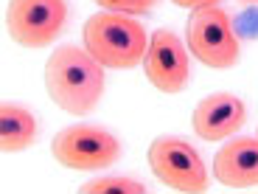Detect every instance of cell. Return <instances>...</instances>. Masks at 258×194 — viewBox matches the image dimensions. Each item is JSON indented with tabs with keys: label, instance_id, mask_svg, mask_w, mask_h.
<instances>
[{
	"label": "cell",
	"instance_id": "obj_1",
	"mask_svg": "<svg viewBox=\"0 0 258 194\" xmlns=\"http://www.w3.org/2000/svg\"><path fill=\"white\" fill-rule=\"evenodd\" d=\"M104 71L107 68L84 45L53 48L45 62L48 99L62 113L87 116L104 96V84H107V73Z\"/></svg>",
	"mask_w": 258,
	"mask_h": 194
},
{
	"label": "cell",
	"instance_id": "obj_2",
	"mask_svg": "<svg viewBox=\"0 0 258 194\" xmlns=\"http://www.w3.org/2000/svg\"><path fill=\"white\" fill-rule=\"evenodd\" d=\"M149 37L152 34L143 28L141 20H135L132 14L107 12V9L87 17L82 28L84 48L104 68H115V71H129L143 65Z\"/></svg>",
	"mask_w": 258,
	"mask_h": 194
},
{
	"label": "cell",
	"instance_id": "obj_3",
	"mask_svg": "<svg viewBox=\"0 0 258 194\" xmlns=\"http://www.w3.org/2000/svg\"><path fill=\"white\" fill-rule=\"evenodd\" d=\"M185 45L197 62L216 71L233 68L241 57V42L233 20L219 6L191 9V17L185 23Z\"/></svg>",
	"mask_w": 258,
	"mask_h": 194
},
{
	"label": "cell",
	"instance_id": "obj_4",
	"mask_svg": "<svg viewBox=\"0 0 258 194\" xmlns=\"http://www.w3.org/2000/svg\"><path fill=\"white\" fill-rule=\"evenodd\" d=\"M146 161L152 175L174 191L197 194L208 188V166L200 149L180 135H160L149 143Z\"/></svg>",
	"mask_w": 258,
	"mask_h": 194
},
{
	"label": "cell",
	"instance_id": "obj_5",
	"mask_svg": "<svg viewBox=\"0 0 258 194\" xmlns=\"http://www.w3.org/2000/svg\"><path fill=\"white\" fill-rule=\"evenodd\" d=\"M51 152L62 166L76 172H104L121 158V141L96 124L62 127L51 141Z\"/></svg>",
	"mask_w": 258,
	"mask_h": 194
},
{
	"label": "cell",
	"instance_id": "obj_6",
	"mask_svg": "<svg viewBox=\"0 0 258 194\" xmlns=\"http://www.w3.org/2000/svg\"><path fill=\"white\" fill-rule=\"evenodd\" d=\"M68 0H9L6 31L23 48H45L68 26Z\"/></svg>",
	"mask_w": 258,
	"mask_h": 194
},
{
	"label": "cell",
	"instance_id": "obj_7",
	"mask_svg": "<svg viewBox=\"0 0 258 194\" xmlns=\"http://www.w3.org/2000/svg\"><path fill=\"white\" fill-rule=\"evenodd\" d=\"M188 45L171 28H157L149 37V48L143 57V73L160 93H182L191 79Z\"/></svg>",
	"mask_w": 258,
	"mask_h": 194
},
{
	"label": "cell",
	"instance_id": "obj_8",
	"mask_svg": "<svg viewBox=\"0 0 258 194\" xmlns=\"http://www.w3.org/2000/svg\"><path fill=\"white\" fill-rule=\"evenodd\" d=\"M247 121V104L236 93H211L191 113V129L197 138L213 143L236 135Z\"/></svg>",
	"mask_w": 258,
	"mask_h": 194
},
{
	"label": "cell",
	"instance_id": "obj_9",
	"mask_svg": "<svg viewBox=\"0 0 258 194\" xmlns=\"http://www.w3.org/2000/svg\"><path fill=\"white\" fill-rule=\"evenodd\" d=\"M213 177L227 188L258 186V135L230 138L213 155Z\"/></svg>",
	"mask_w": 258,
	"mask_h": 194
},
{
	"label": "cell",
	"instance_id": "obj_10",
	"mask_svg": "<svg viewBox=\"0 0 258 194\" xmlns=\"http://www.w3.org/2000/svg\"><path fill=\"white\" fill-rule=\"evenodd\" d=\"M39 138V124L28 107L14 102H3L0 107V147L6 155H17L34 147Z\"/></svg>",
	"mask_w": 258,
	"mask_h": 194
},
{
	"label": "cell",
	"instance_id": "obj_11",
	"mask_svg": "<svg viewBox=\"0 0 258 194\" xmlns=\"http://www.w3.org/2000/svg\"><path fill=\"white\" fill-rule=\"evenodd\" d=\"M82 191L87 194H143L146 183L135 180L132 175H101L93 177L82 186Z\"/></svg>",
	"mask_w": 258,
	"mask_h": 194
},
{
	"label": "cell",
	"instance_id": "obj_12",
	"mask_svg": "<svg viewBox=\"0 0 258 194\" xmlns=\"http://www.w3.org/2000/svg\"><path fill=\"white\" fill-rule=\"evenodd\" d=\"M96 6L107 9V12H121V14L141 17V14H149L157 6V0H96Z\"/></svg>",
	"mask_w": 258,
	"mask_h": 194
},
{
	"label": "cell",
	"instance_id": "obj_13",
	"mask_svg": "<svg viewBox=\"0 0 258 194\" xmlns=\"http://www.w3.org/2000/svg\"><path fill=\"white\" fill-rule=\"evenodd\" d=\"M180 9H200V6H219V0H171Z\"/></svg>",
	"mask_w": 258,
	"mask_h": 194
},
{
	"label": "cell",
	"instance_id": "obj_14",
	"mask_svg": "<svg viewBox=\"0 0 258 194\" xmlns=\"http://www.w3.org/2000/svg\"><path fill=\"white\" fill-rule=\"evenodd\" d=\"M244 3H258V0H244Z\"/></svg>",
	"mask_w": 258,
	"mask_h": 194
}]
</instances>
